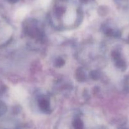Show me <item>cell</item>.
<instances>
[{
	"instance_id": "6da1fadb",
	"label": "cell",
	"mask_w": 129,
	"mask_h": 129,
	"mask_svg": "<svg viewBox=\"0 0 129 129\" xmlns=\"http://www.w3.org/2000/svg\"><path fill=\"white\" fill-rule=\"evenodd\" d=\"M39 105L40 110L44 111V112L49 113L50 110V104H49V101L47 98H40L39 101Z\"/></svg>"
},
{
	"instance_id": "7a4b0ae2",
	"label": "cell",
	"mask_w": 129,
	"mask_h": 129,
	"mask_svg": "<svg viewBox=\"0 0 129 129\" xmlns=\"http://www.w3.org/2000/svg\"><path fill=\"white\" fill-rule=\"evenodd\" d=\"M76 78L80 81H83L86 79V74L82 69H78L76 71Z\"/></svg>"
},
{
	"instance_id": "3957f363",
	"label": "cell",
	"mask_w": 129,
	"mask_h": 129,
	"mask_svg": "<svg viewBox=\"0 0 129 129\" xmlns=\"http://www.w3.org/2000/svg\"><path fill=\"white\" fill-rule=\"evenodd\" d=\"M115 63H116V67L118 68H119V69L125 70V68H126V64H125V61L123 59H121V57L116 59L115 60Z\"/></svg>"
},
{
	"instance_id": "277c9868",
	"label": "cell",
	"mask_w": 129,
	"mask_h": 129,
	"mask_svg": "<svg viewBox=\"0 0 129 129\" xmlns=\"http://www.w3.org/2000/svg\"><path fill=\"white\" fill-rule=\"evenodd\" d=\"M73 127L76 128H82L83 127V123L80 118H76L73 123Z\"/></svg>"
},
{
	"instance_id": "5b68a950",
	"label": "cell",
	"mask_w": 129,
	"mask_h": 129,
	"mask_svg": "<svg viewBox=\"0 0 129 129\" xmlns=\"http://www.w3.org/2000/svg\"><path fill=\"white\" fill-rule=\"evenodd\" d=\"M64 60L61 57H59L55 61V66L56 67H61L62 66L64 65Z\"/></svg>"
},
{
	"instance_id": "8992f818",
	"label": "cell",
	"mask_w": 129,
	"mask_h": 129,
	"mask_svg": "<svg viewBox=\"0 0 129 129\" xmlns=\"http://www.w3.org/2000/svg\"><path fill=\"white\" fill-rule=\"evenodd\" d=\"M6 111V107L3 103L0 102V116L3 115Z\"/></svg>"
},
{
	"instance_id": "52a82bcc",
	"label": "cell",
	"mask_w": 129,
	"mask_h": 129,
	"mask_svg": "<svg viewBox=\"0 0 129 129\" xmlns=\"http://www.w3.org/2000/svg\"><path fill=\"white\" fill-rule=\"evenodd\" d=\"M91 76L93 79H98L100 78V73L98 71H94L91 72Z\"/></svg>"
},
{
	"instance_id": "ba28073f",
	"label": "cell",
	"mask_w": 129,
	"mask_h": 129,
	"mask_svg": "<svg viewBox=\"0 0 129 129\" xmlns=\"http://www.w3.org/2000/svg\"><path fill=\"white\" fill-rule=\"evenodd\" d=\"M125 89L129 92V76L126 77L125 79Z\"/></svg>"
},
{
	"instance_id": "9c48e42d",
	"label": "cell",
	"mask_w": 129,
	"mask_h": 129,
	"mask_svg": "<svg viewBox=\"0 0 129 129\" xmlns=\"http://www.w3.org/2000/svg\"><path fill=\"white\" fill-rule=\"evenodd\" d=\"M9 1H10L11 3H16L17 2L18 0H9Z\"/></svg>"
}]
</instances>
